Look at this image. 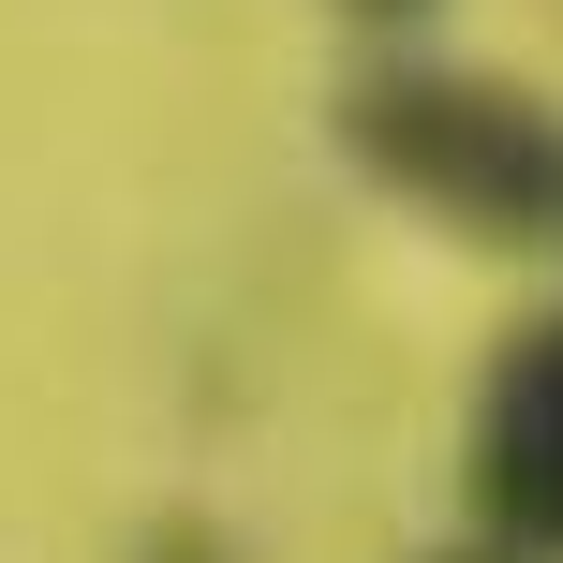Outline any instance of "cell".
Returning a JSON list of instances; mask_svg holds the SVG:
<instances>
[{"instance_id": "obj_1", "label": "cell", "mask_w": 563, "mask_h": 563, "mask_svg": "<svg viewBox=\"0 0 563 563\" xmlns=\"http://www.w3.org/2000/svg\"><path fill=\"white\" fill-rule=\"evenodd\" d=\"M341 148H356L400 208H430V223L489 238V253L563 238V119L519 104V89H489V75L386 59V75L341 89Z\"/></svg>"}, {"instance_id": "obj_2", "label": "cell", "mask_w": 563, "mask_h": 563, "mask_svg": "<svg viewBox=\"0 0 563 563\" xmlns=\"http://www.w3.org/2000/svg\"><path fill=\"white\" fill-rule=\"evenodd\" d=\"M460 489H475L489 549L563 563V311H534V327L489 356V386H475V445H460Z\"/></svg>"}, {"instance_id": "obj_3", "label": "cell", "mask_w": 563, "mask_h": 563, "mask_svg": "<svg viewBox=\"0 0 563 563\" xmlns=\"http://www.w3.org/2000/svg\"><path fill=\"white\" fill-rule=\"evenodd\" d=\"M148 563H223V534H194V519H164V534H148Z\"/></svg>"}, {"instance_id": "obj_4", "label": "cell", "mask_w": 563, "mask_h": 563, "mask_svg": "<svg viewBox=\"0 0 563 563\" xmlns=\"http://www.w3.org/2000/svg\"><path fill=\"white\" fill-rule=\"evenodd\" d=\"M341 15H371V30H400V15H430V0H341Z\"/></svg>"}, {"instance_id": "obj_5", "label": "cell", "mask_w": 563, "mask_h": 563, "mask_svg": "<svg viewBox=\"0 0 563 563\" xmlns=\"http://www.w3.org/2000/svg\"><path fill=\"white\" fill-rule=\"evenodd\" d=\"M475 563H519V549H475Z\"/></svg>"}]
</instances>
